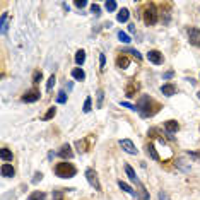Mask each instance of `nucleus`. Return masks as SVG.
<instances>
[{
	"mask_svg": "<svg viewBox=\"0 0 200 200\" xmlns=\"http://www.w3.org/2000/svg\"><path fill=\"white\" fill-rule=\"evenodd\" d=\"M106 65V57H105V53H99V69L103 70Z\"/></svg>",
	"mask_w": 200,
	"mask_h": 200,
	"instance_id": "obj_36",
	"label": "nucleus"
},
{
	"mask_svg": "<svg viewBox=\"0 0 200 200\" xmlns=\"http://www.w3.org/2000/svg\"><path fill=\"white\" fill-rule=\"evenodd\" d=\"M84 62H86V52H84V50H79V52L75 53V63H77V65H82Z\"/></svg>",
	"mask_w": 200,
	"mask_h": 200,
	"instance_id": "obj_25",
	"label": "nucleus"
},
{
	"mask_svg": "<svg viewBox=\"0 0 200 200\" xmlns=\"http://www.w3.org/2000/svg\"><path fill=\"white\" fill-rule=\"evenodd\" d=\"M118 39L123 41V43H130V41H132V38L127 34V33H123V31H118Z\"/></svg>",
	"mask_w": 200,
	"mask_h": 200,
	"instance_id": "obj_31",
	"label": "nucleus"
},
{
	"mask_svg": "<svg viewBox=\"0 0 200 200\" xmlns=\"http://www.w3.org/2000/svg\"><path fill=\"white\" fill-rule=\"evenodd\" d=\"M0 171H2V176H5V178H12L14 174H16V170H14L12 164H2V168H0Z\"/></svg>",
	"mask_w": 200,
	"mask_h": 200,
	"instance_id": "obj_18",
	"label": "nucleus"
},
{
	"mask_svg": "<svg viewBox=\"0 0 200 200\" xmlns=\"http://www.w3.org/2000/svg\"><path fill=\"white\" fill-rule=\"evenodd\" d=\"M125 173H127V176L130 178V181H132V183H135V185H137V188H139V200H149V193H147V190H145V187L142 185V181L139 180L137 173L134 171V168H132L130 164H125Z\"/></svg>",
	"mask_w": 200,
	"mask_h": 200,
	"instance_id": "obj_2",
	"label": "nucleus"
},
{
	"mask_svg": "<svg viewBox=\"0 0 200 200\" xmlns=\"http://www.w3.org/2000/svg\"><path fill=\"white\" fill-rule=\"evenodd\" d=\"M190 156L191 157H198V159H200V154L198 152H190Z\"/></svg>",
	"mask_w": 200,
	"mask_h": 200,
	"instance_id": "obj_43",
	"label": "nucleus"
},
{
	"mask_svg": "<svg viewBox=\"0 0 200 200\" xmlns=\"http://www.w3.org/2000/svg\"><path fill=\"white\" fill-rule=\"evenodd\" d=\"M147 58L154 65H161L162 62H164V57H162V53L159 52V50H151V52L147 53Z\"/></svg>",
	"mask_w": 200,
	"mask_h": 200,
	"instance_id": "obj_10",
	"label": "nucleus"
},
{
	"mask_svg": "<svg viewBox=\"0 0 200 200\" xmlns=\"http://www.w3.org/2000/svg\"><path fill=\"white\" fill-rule=\"evenodd\" d=\"M173 75H174V72H173V70H170V72H166V74L162 75V79H171Z\"/></svg>",
	"mask_w": 200,
	"mask_h": 200,
	"instance_id": "obj_41",
	"label": "nucleus"
},
{
	"mask_svg": "<svg viewBox=\"0 0 200 200\" xmlns=\"http://www.w3.org/2000/svg\"><path fill=\"white\" fill-rule=\"evenodd\" d=\"M128 17H130V10L128 9H122L120 12L116 14V21L118 22H127L128 21Z\"/></svg>",
	"mask_w": 200,
	"mask_h": 200,
	"instance_id": "obj_22",
	"label": "nucleus"
},
{
	"mask_svg": "<svg viewBox=\"0 0 200 200\" xmlns=\"http://www.w3.org/2000/svg\"><path fill=\"white\" fill-rule=\"evenodd\" d=\"M96 96H98V103H96V106H98V108H103V101H105V91H103V89H98Z\"/></svg>",
	"mask_w": 200,
	"mask_h": 200,
	"instance_id": "obj_26",
	"label": "nucleus"
},
{
	"mask_svg": "<svg viewBox=\"0 0 200 200\" xmlns=\"http://www.w3.org/2000/svg\"><path fill=\"white\" fill-rule=\"evenodd\" d=\"M58 156L62 159H72L74 157V151H72V147H70L69 144H63L60 147V151H58Z\"/></svg>",
	"mask_w": 200,
	"mask_h": 200,
	"instance_id": "obj_12",
	"label": "nucleus"
},
{
	"mask_svg": "<svg viewBox=\"0 0 200 200\" xmlns=\"http://www.w3.org/2000/svg\"><path fill=\"white\" fill-rule=\"evenodd\" d=\"M142 19L147 26H154L157 21H159V10H157L156 4H147L144 7V12H142Z\"/></svg>",
	"mask_w": 200,
	"mask_h": 200,
	"instance_id": "obj_4",
	"label": "nucleus"
},
{
	"mask_svg": "<svg viewBox=\"0 0 200 200\" xmlns=\"http://www.w3.org/2000/svg\"><path fill=\"white\" fill-rule=\"evenodd\" d=\"M161 92L164 96H168V98H171V96L176 94V86H174V84H162L161 86Z\"/></svg>",
	"mask_w": 200,
	"mask_h": 200,
	"instance_id": "obj_17",
	"label": "nucleus"
},
{
	"mask_svg": "<svg viewBox=\"0 0 200 200\" xmlns=\"http://www.w3.org/2000/svg\"><path fill=\"white\" fill-rule=\"evenodd\" d=\"M91 12L94 14V16H99V14H101L99 5H98V4H92V5H91Z\"/></svg>",
	"mask_w": 200,
	"mask_h": 200,
	"instance_id": "obj_37",
	"label": "nucleus"
},
{
	"mask_svg": "<svg viewBox=\"0 0 200 200\" xmlns=\"http://www.w3.org/2000/svg\"><path fill=\"white\" fill-rule=\"evenodd\" d=\"M63 190H55L53 191V200H63Z\"/></svg>",
	"mask_w": 200,
	"mask_h": 200,
	"instance_id": "obj_34",
	"label": "nucleus"
},
{
	"mask_svg": "<svg viewBox=\"0 0 200 200\" xmlns=\"http://www.w3.org/2000/svg\"><path fill=\"white\" fill-rule=\"evenodd\" d=\"M41 80H43V72H41V70H34V72H33V82L38 84V82H41Z\"/></svg>",
	"mask_w": 200,
	"mask_h": 200,
	"instance_id": "obj_29",
	"label": "nucleus"
},
{
	"mask_svg": "<svg viewBox=\"0 0 200 200\" xmlns=\"http://www.w3.org/2000/svg\"><path fill=\"white\" fill-rule=\"evenodd\" d=\"M120 105H122L123 108H128V109H132V111H137V106H135V105H130V103H125V101H122Z\"/></svg>",
	"mask_w": 200,
	"mask_h": 200,
	"instance_id": "obj_39",
	"label": "nucleus"
},
{
	"mask_svg": "<svg viewBox=\"0 0 200 200\" xmlns=\"http://www.w3.org/2000/svg\"><path fill=\"white\" fill-rule=\"evenodd\" d=\"M128 65H130V58L127 57V55H118L116 57V67L118 69H127Z\"/></svg>",
	"mask_w": 200,
	"mask_h": 200,
	"instance_id": "obj_19",
	"label": "nucleus"
},
{
	"mask_svg": "<svg viewBox=\"0 0 200 200\" xmlns=\"http://www.w3.org/2000/svg\"><path fill=\"white\" fill-rule=\"evenodd\" d=\"M41 180H43V173H41V171H36V173H34V178L31 180V183H34V185H36V183L41 181Z\"/></svg>",
	"mask_w": 200,
	"mask_h": 200,
	"instance_id": "obj_35",
	"label": "nucleus"
},
{
	"mask_svg": "<svg viewBox=\"0 0 200 200\" xmlns=\"http://www.w3.org/2000/svg\"><path fill=\"white\" fill-rule=\"evenodd\" d=\"M197 96H198V98H200V91H198V92H197Z\"/></svg>",
	"mask_w": 200,
	"mask_h": 200,
	"instance_id": "obj_44",
	"label": "nucleus"
},
{
	"mask_svg": "<svg viewBox=\"0 0 200 200\" xmlns=\"http://www.w3.org/2000/svg\"><path fill=\"white\" fill-rule=\"evenodd\" d=\"M164 130L168 134H176L180 130V123L176 120H168V122H164Z\"/></svg>",
	"mask_w": 200,
	"mask_h": 200,
	"instance_id": "obj_14",
	"label": "nucleus"
},
{
	"mask_svg": "<svg viewBox=\"0 0 200 200\" xmlns=\"http://www.w3.org/2000/svg\"><path fill=\"white\" fill-rule=\"evenodd\" d=\"M74 5L77 7V9H84V7L87 5V2H86V0H75Z\"/></svg>",
	"mask_w": 200,
	"mask_h": 200,
	"instance_id": "obj_38",
	"label": "nucleus"
},
{
	"mask_svg": "<svg viewBox=\"0 0 200 200\" xmlns=\"http://www.w3.org/2000/svg\"><path fill=\"white\" fill-rule=\"evenodd\" d=\"M53 171H55V174H57L58 178H74L75 174H77V168H75L72 162H58L55 168H53Z\"/></svg>",
	"mask_w": 200,
	"mask_h": 200,
	"instance_id": "obj_3",
	"label": "nucleus"
},
{
	"mask_svg": "<svg viewBox=\"0 0 200 200\" xmlns=\"http://www.w3.org/2000/svg\"><path fill=\"white\" fill-rule=\"evenodd\" d=\"M135 31V24H128V33H134Z\"/></svg>",
	"mask_w": 200,
	"mask_h": 200,
	"instance_id": "obj_42",
	"label": "nucleus"
},
{
	"mask_svg": "<svg viewBox=\"0 0 200 200\" xmlns=\"http://www.w3.org/2000/svg\"><path fill=\"white\" fill-rule=\"evenodd\" d=\"M70 75L75 79V80H86V72H84L80 67H75V69H72V72H70Z\"/></svg>",
	"mask_w": 200,
	"mask_h": 200,
	"instance_id": "obj_20",
	"label": "nucleus"
},
{
	"mask_svg": "<svg viewBox=\"0 0 200 200\" xmlns=\"http://www.w3.org/2000/svg\"><path fill=\"white\" fill-rule=\"evenodd\" d=\"M140 89V82H137V80H130V82L125 86V96L127 98H134L137 92H139Z\"/></svg>",
	"mask_w": 200,
	"mask_h": 200,
	"instance_id": "obj_11",
	"label": "nucleus"
},
{
	"mask_svg": "<svg viewBox=\"0 0 200 200\" xmlns=\"http://www.w3.org/2000/svg\"><path fill=\"white\" fill-rule=\"evenodd\" d=\"M91 144H92V137H86V139H80L75 142V147H77L79 154H84L91 149Z\"/></svg>",
	"mask_w": 200,
	"mask_h": 200,
	"instance_id": "obj_8",
	"label": "nucleus"
},
{
	"mask_svg": "<svg viewBox=\"0 0 200 200\" xmlns=\"http://www.w3.org/2000/svg\"><path fill=\"white\" fill-rule=\"evenodd\" d=\"M55 115H57V108H55V106H52V108H48V109H46V113L41 116V120H43V122H48V120H52Z\"/></svg>",
	"mask_w": 200,
	"mask_h": 200,
	"instance_id": "obj_23",
	"label": "nucleus"
},
{
	"mask_svg": "<svg viewBox=\"0 0 200 200\" xmlns=\"http://www.w3.org/2000/svg\"><path fill=\"white\" fill-rule=\"evenodd\" d=\"M118 187L122 188L125 193H128V195H132V197H135V198L139 200V193H137V190H134V188L130 187V185H127L125 181H122V180H118Z\"/></svg>",
	"mask_w": 200,
	"mask_h": 200,
	"instance_id": "obj_15",
	"label": "nucleus"
},
{
	"mask_svg": "<svg viewBox=\"0 0 200 200\" xmlns=\"http://www.w3.org/2000/svg\"><path fill=\"white\" fill-rule=\"evenodd\" d=\"M91 109H92V99H91V96H87L86 101H84V108H82V111H84V113H89Z\"/></svg>",
	"mask_w": 200,
	"mask_h": 200,
	"instance_id": "obj_27",
	"label": "nucleus"
},
{
	"mask_svg": "<svg viewBox=\"0 0 200 200\" xmlns=\"http://www.w3.org/2000/svg\"><path fill=\"white\" fill-rule=\"evenodd\" d=\"M157 197H159V200H170V197H168V193H166V191H159V195H157Z\"/></svg>",
	"mask_w": 200,
	"mask_h": 200,
	"instance_id": "obj_40",
	"label": "nucleus"
},
{
	"mask_svg": "<svg viewBox=\"0 0 200 200\" xmlns=\"http://www.w3.org/2000/svg\"><path fill=\"white\" fill-rule=\"evenodd\" d=\"M0 159L5 161V162H9V161H12V159H14V154L10 152L7 147H2V149H0Z\"/></svg>",
	"mask_w": 200,
	"mask_h": 200,
	"instance_id": "obj_21",
	"label": "nucleus"
},
{
	"mask_svg": "<svg viewBox=\"0 0 200 200\" xmlns=\"http://www.w3.org/2000/svg\"><path fill=\"white\" fill-rule=\"evenodd\" d=\"M145 151H147V154H149V157H151V159H154V161H162L161 156H159V154H157V151H156V145H154V142H149L147 145H145Z\"/></svg>",
	"mask_w": 200,
	"mask_h": 200,
	"instance_id": "obj_13",
	"label": "nucleus"
},
{
	"mask_svg": "<svg viewBox=\"0 0 200 200\" xmlns=\"http://www.w3.org/2000/svg\"><path fill=\"white\" fill-rule=\"evenodd\" d=\"M135 106H137V111L140 113L142 118L154 116V115L159 111V108H161V105H159L157 101H154L151 96H140V99L137 101Z\"/></svg>",
	"mask_w": 200,
	"mask_h": 200,
	"instance_id": "obj_1",
	"label": "nucleus"
},
{
	"mask_svg": "<svg viewBox=\"0 0 200 200\" xmlns=\"http://www.w3.org/2000/svg\"><path fill=\"white\" fill-rule=\"evenodd\" d=\"M122 53H132V55H134V57H137L139 60L142 58V55H140V53L137 52V50H134V48H125V50H123Z\"/></svg>",
	"mask_w": 200,
	"mask_h": 200,
	"instance_id": "obj_33",
	"label": "nucleus"
},
{
	"mask_svg": "<svg viewBox=\"0 0 200 200\" xmlns=\"http://www.w3.org/2000/svg\"><path fill=\"white\" fill-rule=\"evenodd\" d=\"M7 31H9V14L4 12L2 17H0V33H2V34H7Z\"/></svg>",
	"mask_w": 200,
	"mask_h": 200,
	"instance_id": "obj_16",
	"label": "nucleus"
},
{
	"mask_svg": "<svg viewBox=\"0 0 200 200\" xmlns=\"http://www.w3.org/2000/svg\"><path fill=\"white\" fill-rule=\"evenodd\" d=\"M120 147H122L127 154H134V156H135V154L139 152V149L135 147V144L132 142L130 139H122V140H120Z\"/></svg>",
	"mask_w": 200,
	"mask_h": 200,
	"instance_id": "obj_9",
	"label": "nucleus"
},
{
	"mask_svg": "<svg viewBox=\"0 0 200 200\" xmlns=\"http://www.w3.org/2000/svg\"><path fill=\"white\" fill-rule=\"evenodd\" d=\"M57 103H58V105H63V103H67V94H65V91H60V92H58Z\"/></svg>",
	"mask_w": 200,
	"mask_h": 200,
	"instance_id": "obj_32",
	"label": "nucleus"
},
{
	"mask_svg": "<svg viewBox=\"0 0 200 200\" xmlns=\"http://www.w3.org/2000/svg\"><path fill=\"white\" fill-rule=\"evenodd\" d=\"M55 82H57V77H55V74H52V75H50V79H48V82H46V91H48V92L53 89Z\"/></svg>",
	"mask_w": 200,
	"mask_h": 200,
	"instance_id": "obj_30",
	"label": "nucleus"
},
{
	"mask_svg": "<svg viewBox=\"0 0 200 200\" xmlns=\"http://www.w3.org/2000/svg\"><path fill=\"white\" fill-rule=\"evenodd\" d=\"M39 96H41V92H39V89H36V87H33V89H29V91H26L24 94L21 96V101H24V103H36V101L39 99Z\"/></svg>",
	"mask_w": 200,
	"mask_h": 200,
	"instance_id": "obj_6",
	"label": "nucleus"
},
{
	"mask_svg": "<svg viewBox=\"0 0 200 200\" xmlns=\"http://www.w3.org/2000/svg\"><path fill=\"white\" fill-rule=\"evenodd\" d=\"M45 198H46V193H45V191H39V190L33 191V193L27 197V200H45Z\"/></svg>",
	"mask_w": 200,
	"mask_h": 200,
	"instance_id": "obj_24",
	"label": "nucleus"
},
{
	"mask_svg": "<svg viewBox=\"0 0 200 200\" xmlns=\"http://www.w3.org/2000/svg\"><path fill=\"white\" fill-rule=\"evenodd\" d=\"M86 180L89 181V185H91L96 191H101V183H99V178H98V173H96L92 168H87L86 170Z\"/></svg>",
	"mask_w": 200,
	"mask_h": 200,
	"instance_id": "obj_5",
	"label": "nucleus"
},
{
	"mask_svg": "<svg viewBox=\"0 0 200 200\" xmlns=\"http://www.w3.org/2000/svg\"><path fill=\"white\" fill-rule=\"evenodd\" d=\"M188 41H190L193 46H200V29L195 26L188 27Z\"/></svg>",
	"mask_w": 200,
	"mask_h": 200,
	"instance_id": "obj_7",
	"label": "nucleus"
},
{
	"mask_svg": "<svg viewBox=\"0 0 200 200\" xmlns=\"http://www.w3.org/2000/svg\"><path fill=\"white\" fill-rule=\"evenodd\" d=\"M105 7H106V10L108 12H115L116 10V7H118V4H116V0H108L105 4Z\"/></svg>",
	"mask_w": 200,
	"mask_h": 200,
	"instance_id": "obj_28",
	"label": "nucleus"
}]
</instances>
